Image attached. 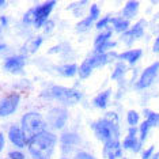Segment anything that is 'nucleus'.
Masks as SVG:
<instances>
[{
	"label": "nucleus",
	"mask_w": 159,
	"mask_h": 159,
	"mask_svg": "<svg viewBox=\"0 0 159 159\" xmlns=\"http://www.w3.org/2000/svg\"><path fill=\"white\" fill-rule=\"evenodd\" d=\"M20 102V95L16 93L8 94L0 101V117H7L16 110L18 105Z\"/></svg>",
	"instance_id": "nucleus-6"
},
{
	"label": "nucleus",
	"mask_w": 159,
	"mask_h": 159,
	"mask_svg": "<svg viewBox=\"0 0 159 159\" xmlns=\"http://www.w3.org/2000/svg\"><path fill=\"white\" fill-rule=\"evenodd\" d=\"M126 121L131 126H135L139 122V113L135 110H129L128 114H126Z\"/></svg>",
	"instance_id": "nucleus-26"
},
{
	"label": "nucleus",
	"mask_w": 159,
	"mask_h": 159,
	"mask_svg": "<svg viewBox=\"0 0 159 159\" xmlns=\"http://www.w3.org/2000/svg\"><path fill=\"white\" fill-rule=\"evenodd\" d=\"M151 159H159V152H157L155 155H152V158H151Z\"/></svg>",
	"instance_id": "nucleus-38"
},
{
	"label": "nucleus",
	"mask_w": 159,
	"mask_h": 159,
	"mask_svg": "<svg viewBox=\"0 0 159 159\" xmlns=\"http://www.w3.org/2000/svg\"><path fill=\"white\" fill-rule=\"evenodd\" d=\"M91 23H93V19L89 16V18H86V19L80 20V22L78 23V26H76V27H78V30H79V31H84L86 29H87V27H89Z\"/></svg>",
	"instance_id": "nucleus-28"
},
{
	"label": "nucleus",
	"mask_w": 159,
	"mask_h": 159,
	"mask_svg": "<svg viewBox=\"0 0 159 159\" xmlns=\"http://www.w3.org/2000/svg\"><path fill=\"white\" fill-rule=\"evenodd\" d=\"M109 23H111V18H103V19H101V20H98V22H97V29H105L107 26V25Z\"/></svg>",
	"instance_id": "nucleus-30"
},
{
	"label": "nucleus",
	"mask_w": 159,
	"mask_h": 159,
	"mask_svg": "<svg viewBox=\"0 0 159 159\" xmlns=\"http://www.w3.org/2000/svg\"><path fill=\"white\" fill-rule=\"evenodd\" d=\"M3 147H4V135L0 133V151L3 150Z\"/></svg>",
	"instance_id": "nucleus-34"
},
{
	"label": "nucleus",
	"mask_w": 159,
	"mask_h": 159,
	"mask_svg": "<svg viewBox=\"0 0 159 159\" xmlns=\"http://www.w3.org/2000/svg\"><path fill=\"white\" fill-rule=\"evenodd\" d=\"M75 159H95V158H94L91 154L86 152V151H80V152L76 154V158Z\"/></svg>",
	"instance_id": "nucleus-33"
},
{
	"label": "nucleus",
	"mask_w": 159,
	"mask_h": 159,
	"mask_svg": "<svg viewBox=\"0 0 159 159\" xmlns=\"http://www.w3.org/2000/svg\"><path fill=\"white\" fill-rule=\"evenodd\" d=\"M91 126L95 136L105 144L113 142V140H118V135H120L118 124H114L107 118H101V120L93 122Z\"/></svg>",
	"instance_id": "nucleus-3"
},
{
	"label": "nucleus",
	"mask_w": 159,
	"mask_h": 159,
	"mask_svg": "<svg viewBox=\"0 0 159 159\" xmlns=\"http://www.w3.org/2000/svg\"><path fill=\"white\" fill-rule=\"evenodd\" d=\"M139 11V2H128L122 10V15H124L126 19H131L133 18Z\"/></svg>",
	"instance_id": "nucleus-18"
},
{
	"label": "nucleus",
	"mask_w": 159,
	"mask_h": 159,
	"mask_svg": "<svg viewBox=\"0 0 159 159\" xmlns=\"http://www.w3.org/2000/svg\"><path fill=\"white\" fill-rule=\"evenodd\" d=\"M25 66V57L23 56H12V57H8L4 63V68L6 71L11 72V74H20L23 71Z\"/></svg>",
	"instance_id": "nucleus-11"
},
{
	"label": "nucleus",
	"mask_w": 159,
	"mask_h": 159,
	"mask_svg": "<svg viewBox=\"0 0 159 159\" xmlns=\"http://www.w3.org/2000/svg\"><path fill=\"white\" fill-rule=\"evenodd\" d=\"M142 49H133V50H128V52H124L121 55H117V59L120 60H125L128 61L129 64H135L137 60L142 57Z\"/></svg>",
	"instance_id": "nucleus-16"
},
{
	"label": "nucleus",
	"mask_w": 159,
	"mask_h": 159,
	"mask_svg": "<svg viewBox=\"0 0 159 159\" xmlns=\"http://www.w3.org/2000/svg\"><path fill=\"white\" fill-rule=\"evenodd\" d=\"M0 22H2V25H7V18L2 16V18H0Z\"/></svg>",
	"instance_id": "nucleus-36"
},
{
	"label": "nucleus",
	"mask_w": 159,
	"mask_h": 159,
	"mask_svg": "<svg viewBox=\"0 0 159 159\" xmlns=\"http://www.w3.org/2000/svg\"><path fill=\"white\" fill-rule=\"evenodd\" d=\"M110 90H106V91H102L101 94H98V95L94 98L93 103L94 106L97 107H101V109H105V107L107 106V101H109V97H110Z\"/></svg>",
	"instance_id": "nucleus-17"
},
{
	"label": "nucleus",
	"mask_w": 159,
	"mask_h": 159,
	"mask_svg": "<svg viewBox=\"0 0 159 159\" xmlns=\"http://www.w3.org/2000/svg\"><path fill=\"white\" fill-rule=\"evenodd\" d=\"M10 159H25V154L22 151H11V152L8 154Z\"/></svg>",
	"instance_id": "nucleus-31"
},
{
	"label": "nucleus",
	"mask_w": 159,
	"mask_h": 159,
	"mask_svg": "<svg viewBox=\"0 0 159 159\" xmlns=\"http://www.w3.org/2000/svg\"><path fill=\"white\" fill-rule=\"evenodd\" d=\"M56 144V136L50 132H41L38 135L29 139V151L33 155L34 159L44 158L48 159L50 155L53 154V148Z\"/></svg>",
	"instance_id": "nucleus-1"
},
{
	"label": "nucleus",
	"mask_w": 159,
	"mask_h": 159,
	"mask_svg": "<svg viewBox=\"0 0 159 159\" xmlns=\"http://www.w3.org/2000/svg\"><path fill=\"white\" fill-rule=\"evenodd\" d=\"M143 34H144V20H140V22H137L136 25H133V27L131 30L125 31V33L122 34V39L125 41L126 45H131L133 42V39L140 38Z\"/></svg>",
	"instance_id": "nucleus-12"
},
{
	"label": "nucleus",
	"mask_w": 159,
	"mask_h": 159,
	"mask_svg": "<svg viewBox=\"0 0 159 159\" xmlns=\"http://www.w3.org/2000/svg\"><path fill=\"white\" fill-rule=\"evenodd\" d=\"M111 25H113L116 31L122 33V34L125 31H128V29H129V20L122 19V18H111Z\"/></svg>",
	"instance_id": "nucleus-19"
},
{
	"label": "nucleus",
	"mask_w": 159,
	"mask_h": 159,
	"mask_svg": "<svg viewBox=\"0 0 159 159\" xmlns=\"http://www.w3.org/2000/svg\"><path fill=\"white\" fill-rule=\"evenodd\" d=\"M91 71H93V67L90 66V61H89V59H87V60L83 61L82 66L79 67V76H80L82 79L89 78L90 74H91Z\"/></svg>",
	"instance_id": "nucleus-23"
},
{
	"label": "nucleus",
	"mask_w": 159,
	"mask_h": 159,
	"mask_svg": "<svg viewBox=\"0 0 159 159\" xmlns=\"http://www.w3.org/2000/svg\"><path fill=\"white\" fill-rule=\"evenodd\" d=\"M124 72H125V66L122 63H118L117 66H116V70L113 72V75H111V78L113 79H120L122 75H124Z\"/></svg>",
	"instance_id": "nucleus-27"
},
{
	"label": "nucleus",
	"mask_w": 159,
	"mask_h": 159,
	"mask_svg": "<svg viewBox=\"0 0 159 159\" xmlns=\"http://www.w3.org/2000/svg\"><path fill=\"white\" fill-rule=\"evenodd\" d=\"M144 114H146V121H148L151 124V126H159V113H155L152 110H144Z\"/></svg>",
	"instance_id": "nucleus-24"
},
{
	"label": "nucleus",
	"mask_w": 159,
	"mask_h": 159,
	"mask_svg": "<svg viewBox=\"0 0 159 159\" xmlns=\"http://www.w3.org/2000/svg\"><path fill=\"white\" fill-rule=\"evenodd\" d=\"M57 70H59V72L63 75V76L72 78V76H75V74H76L78 67H76V64H64V66L59 67Z\"/></svg>",
	"instance_id": "nucleus-21"
},
{
	"label": "nucleus",
	"mask_w": 159,
	"mask_h": 159,
	"mask_svg": "<svg viewBox=\"0 0 159 159\" xmlns=\"http://www.w3.org/2000/svg\"><path fill=\"white\" fill-rule=\"evenodd\" d=\"M67 111L63 107H55V109L49 110L46 118H48L50 126H53L55 129H61L67 122Z\"/></svg>",
	"instance_id": "nucleus-8"
},
{
	"label": "nucleus",
	"mask_w": 159,
	"mask_h": 159,
	"mask_svg": "<svg viewBox=\"0 0 159 159\" xmlns=\"http://www.w3.org/2000/svg\"><path fill=\"white\" fill-rule=\"evenodd\" d=\"M42 44V37H35L33 39H30V41H27L26 44L23 46V52L26 53H34L35 50L39 48V45Z\"/></svg>",
	"instance_id": "nucleus-20"
},
{
	"label": "nucleus",
	"mask_w": 159,
	"mask_h": 159,
	"mask_svg": "<svg viewBox=\"0 0 159 159\" xmlns=\"http://www.w3.org/2000/svg\"><path fill=\"white\" fill-rule=\"evenodd\" d=\"M55 6H56V2H46L42 6H38V7L29 10L23 16V22L33 23L35 27H41L46 22V19L50 15V12H52Z\"/></svg>",
	"instance_id": "nucleus-4"
},
{
	"label": "nucleus",
	"mask_w": 159,
	"mask_h": 159,
	"mask_svg": "<svg viewBox=\"0 0 159 159\" xmlns=\"http://www.w3.org/2000/svg\"><path fill=\"white\" fill-rule=\"evenodd\" d=\"M79 142H80V139L74 132H66L61 135V144H63V148H66V151H68L67 148L79 144Z\"/></svg>",
	"instance_id": "nucleus-15"
},
{
	"label": "nucleus",
	"mask_w": 159,
	"mask_h": 159,
	"mask_svg": "<svg viewBox=\"0 0 159 159\" xmlns=\"http://www.w3.org/2000/svg\"><path fill=\"white\" fill-rule=\"evenodd\" d=\"M110 37H111V31L110 30H107V31H105V33H101L99 35H97L95 42H94V46H95V49L98 50L101 46H103L106 42H109Z\"/></svg>",
	"instance_id": "nucleus-22"
},
{
	"label": "nucleus",
	"mask_w": 159,
	"mask_h": 159,
	"mask_svg": "<svg viewBox=\"0 0 159 159\" xmlns=\"http://www.w3.org/2000/svg\"><path fill=\"white\" fill-rule=\"evenodd\" d=\"M41 97L46 99H55L63 105H67V106L78 103L82 99V94L78 90L61 87V86H53V87L44 90L41 93Z\"/></svg>",
	"instance_id": "nucleus-2"
},
{
	"label": "nucleus",
	"mask_w": 159,
	"mask_h": 159,
	"mask_svg": "<svg viewBox=\"0 0 159 159\" xmlns=\"http://www.w3.org/2000/svg\"><path fill=\"white\" fill-rule=\"evenodd\" d=\"M39 159H44V158H39Z\"/></svg>",
	"instance_id": "nucleus-39"
},
{
	"label": "nucleus",
	"mask_w": 159,
	"mask_h": 159,
	"mask_svg": "<svg viewBox=\"0 0 159 159\" xmlns=\"http://www.w3.org/2000/svg\"><path fill=\"white\" fill-rule=\"evenodd\" d=\"M22 128L25 133L33 137L45 131V121L37 111H29L22 117Z\"/></svg>",
	"instance_id": "nucleus-5"
},
{
	"label": "nucleus",
	"mask_w": 159,
	"mask_h": 159,
	"mask_svg": "<svg viewBox=\"0 0 159 159\" xmlns=\"http://www.w3.org/2000/svg\"><path fill=\"white\" fill-rule=\"evenodd\" d=\"M98 16H99V7L97 4H93L91 8H90V18L93 20H95V19H98Z\"/></svg>",
	"instance_id": "nucleus-29"
},
{
	"label": "nucleus",
	"mask_w": 159,
	"mask_h": 159,
	"mask_svg": "<svg viewBox=\"0 0 159 159\" xmlns=\"http://www.w3.org/2000/svg\"><path fill=\"white\" fill-rule=\"evenodd\" d=\"M154 150H155L154 146H151L150 148H147V150L143 152L142 158H143V159H151V158H152V155H154Z\"/></svg>",
	"instance_id": "nucleus-32"
},
{
	"label": "nucleus",
	"mask_w": 159,
	"mask_h": 159,
	"mask_svg": "<svg viewBox=\"0 0 159 159\" xmlns=\"http://www.w3.org/2000/svg\"><path fill=\"white\" fill-rule=\"evenodd\" d=\"M114 57H117V55L113 52H107V53H95L93 57H90L89 61H90V66L93 67V70L94 68H99V67H102L105 66V64H107L111 59H114Z\"/></svg>",
	"instance_id": "nucleus-13"
},
{
	"label": "nucleus",
	"mask_w": 159,
	"mask_h": 159,
	"mask_svg": "<svg viewBox=\"0 0 159 159\" xmlns=\"http://www.w3.org/2000/svg\"><path fill=\"white\" fill-rule=\"evenodd\" d=\"M136 133H137V128H135V126L128 129V136H126L124 139V142H122V147H124L125 150H132V151H135V152L140 151L143 143H140V140L136 137Z\"/></svg>",
	"instance_id": "nucleus-9"
},
{
	"label": "nucleus",
	"mask_w": 159,
	"mask_h": 159,
	"mask_svg": "<svg viewBox=\"0 0 159 159\" xmlns=\"http://www.w3.org/2000/svg\"><path fill=\"white\" fill-rule=\"evenodd\" d=\"M152 128L151 124L148 121H143L142 124H140V128H139V132H140V143H143L144 140H146V137L148 135V132H150V129Z\"/></svg>",
	"instance_id": "nucleus-25"
},
{
	"label": "nucleus",
	"mask_w": 159,
	"mask_h": 159,
	"mask_svg": "<svg viewBox=\"0 0 159 159\" xmlns=\"http://www.w3.org/2000/svg\"><path fill=\"white\" fill-rule=\"evenodd\" d=\"M63 159H67V158H63Z\"/></svg>",
	"instance_id": "nucleus-40"
},
{
	"label": "nucleus",
	"mask_w": 159,
	"mask_h": 159,
	"mask_svg": "<svg viewBox=\"0 0 159 159\" xmlns=\"http://www.w3.org/2000/svg\"><path fill=\"white\" fill-rule=\"evenodd\" d=\"M6 4H7V3L4 2V0H0V7H4Z\"/></svg>",
	"instance_id": "nucleus-37"
},
{
	"label": "nucleus",
	"mask_w": 159,
	"mask_h": 159,
	"mask_svg": "<svg viewBox=\"0 0 159 159\" xmlns=\"http://www.w3.org/2000/svg\"><path fill=\"white\" fill-rule=\"evenodd\" d=\"M121 155H122V150L118 140H113V142L105 144V157H107L109 159H117Z\"/></svg>",
	"instance_id": "nucleus-14"
},
{
	"label": "nucleus",
	"mask_w": 159,
	"mask_h": 159,
	"mask_svg": "<svg viewBox=\"0 0 159 159\" xmlns=\"http://www.w3.org/2000/svg\"><path fill=\"white\" fill-rule=\"evenodd\" d=\"M154 52L159 53V37L157 38V41H155V44H154Z\"/></svg>",
	"instance_id": "nucleus-35"
},
{
	"label": "nucleus",
	"mask_w": 159,
	"mask_h": 159,
	"mask_svg": "<svg viewBox=\"0 0 159 159\" xmlns=\"http://www.w3.org/2000/svg\"><path fill=\"white\" fill-rule=\"evenodd\" d=\"M8 137L11 140V143L14 146H16L18 148H23L29 143V139L26 136V133L23 132V129L18 128V126H12L8 131Z\"/></svg>",
	"instance_id": "nucleus-10"
},
{
	"label": "nucleus",
	"mask_w": 159,
	"mask_h": 159,
	"mask_svg": "<svg viewBox=\"0 0 159 159\" xmlns=\"http://www.w3.org/2000/svg\"><path fill=\"white\" fill-rule=\"evenodd\" d=\"M158 72H159V61H157V63H154V64H151L150 67H147L146 70L143 71V74L140 75L139 80H137L136 87L140 89V90L150 87V86L152 84V82L155 80V78H157Z\"/></svg>",
	"instance_id": "nucleus-7"
}]
</instances>
